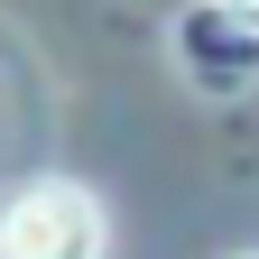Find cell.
I'll return each instance as SVG.
<instances>
[{"label": "cell", "mask_w": 259, "mask_h": 259, "mask_svg": "<svg viewBox=\"0 0 259 259\" xmlns=\"http://www.w3.org/2000/svg\"><path fill=\"white\" fill-rule=\"evenodd\" d=\"M0 259H111V213L83 176H28L0 194Z\"/></svg>", "instance_id": "6da1fadb"}, {"label": "cell", "mask_w": 259, "mask_h": 259, "mask_svg": "<svg viewBox=\"0 0 259 259\" xmlns=\"http://www.w3.org/2000/svg\"><path fill=\"white\" fill-rule=\"evenodd\" d=\"M232 259H259V250H232Z\"/></svg>", "instance_id": "3957f363"}, {"label": "cell", "mask_w": 259, "mask_h": 259, "mask_svg": "<svg viewBox=\"0 0 259 259\" xmlns=\"http://www.w3.org/2000/svg\"><path fill=\"white\" fill-rule=\"evenodd\" d=\"M176 56L204 93H241L259 74V0H194L176 28Z\"/></svg>", "instance_id": "7a4b0ae2"}]
</instances>
